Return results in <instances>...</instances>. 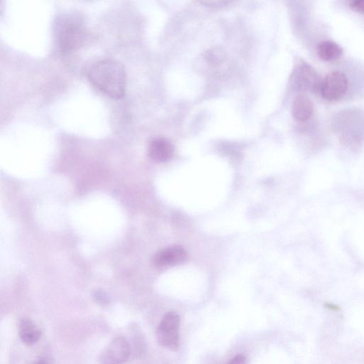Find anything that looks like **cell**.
<instances>
[{
    "label": "cell",
    "mask_w": 364,
    "mask_h": 364,
    "mask_svg": "<svg viewBox=\"0 0 364 364\" xmlns=\"http://www.w3.org/2000/svg\"><path fill=\"white\" fill-rule=\"evenodd\" d=\"M90 83L107 97L118 100L125 93L127 75L123 65L113 58L98 60L90 68Z\"/></svg>",
    "instance_id": "obj_1"
},
{
    "label": "cell",
    "mask_w": 364,
    "mask_h": 364,
    "mask_svg": "<svg viewBox=\"0 0 364 364\" xmlns=\"http://www.w3.org/2000/svg\"><path fill=\"white\" fill-rule=\"evenodd\" d=\"M55 36L59 51L67 54L84 43L87 36V31L79 16L68 14L57 20Z\"/></svg>",
    "instance_id": "obj_2"
},
{
    "label": "cell",
    "mask_w": 364,
    "mask_h": 364,
    "mask_svg": "<svg viewBox=\"0 0 364 364\" xmlns=\"http://www.w3.org/2000/svg\"><path fill=\"white\" fill-rule=\"evenodd\" d=\"M349 80L348 75L342 70L330 71L322 79L319 93L326 101H341L349 91Z\"/></svg>",
    "instance_id": "obj_3"
},
{
    "label": "cell",
    "mask_w": 364,
    "mask_h": 364,
    "mask_svg": "<svg viewBox=\"0 0 364 364\" xmlns=\"http://www.w3.org/2000/svg\"><path fill=\"white\" fill-rule=\"evenodd\" d=\"M180 317L173 311L166 313L156 330L158 343L163 347L176 350L179 345Z\"/></svg>",
    "instance_id": "obj_4"
},
{
    "label": "cell",
    "mask_w": 364,
    "mask_h": 364,
    "mask_svg": "<svg viewBox=\"0 0 364 364\" xmlns=\"http://www.w3.org/2000/svg\"><path fill=\"white\" fill-rule=\"evenodd\" d=\"M130 347L123 337H117L108 345L101 357L102 364H122L127 360Z\"/></svg>",
    "instance_id": "obj_5"
},
{
    "label": "cell",
    "mask_w": 364,
    "mask_h": 364,
    "mask_svg": "<svg viewBox=\"0 0 364 364\" xmlns=\"http://www.w3.org/2000/svg\"><path fill=\"white\" fill-rule=\"evenodd\" d=\"M186 258L185 250L181 246L173 245L158 252L153 258V264L157 268H164L180 264Z\"/></svg>",
    "instance_id": "obj_6"
},
{
    "label": "cell",
    "mask_w": 364,
    "mask_h": 364,
    "mask_svg": "<svg viewBox=\"0 0 364 364\" xmlns=\"http://www.w3.org/2000/svg\"><path fill=\"white\" fill-rule=\"evenodd\" d=\"M321 81L316 71L308 64L301 63L299 66L296 72L295 83L299 90L318 92Z\"/></svg>",
    "instance_id": "obj_7"
},
{
    "label": "cell",
    "mask_w": 364,
    "mask_h": 364,
    "mask_svg": "<svg viewBox=\"0 0 364 364\" xmlns=\"http://www.w3.org/2000/svg\"><path fill=\"white\" fill-rule=\"evenodd\" d=\"M148 154L154 161L166 162L173 156V146L168 139L164 137L154 138L149 143Z\"/></svg>",
    "instance_id": "obj_8"
},
{
    "label": "cell",
    "mask_w": 364,
    "mask_h": 364,
    "mask_svg": "<svg viewBox=\"0 0 364 364\" xmlns=\"http://www.w3.org/2000/svg\"><path fill=\"white\" fill-rule=\"evenodd\" d=\"M314 111V103L308 96L300 94L294 97L291 105V113L296 121L304 122L309 120L312 117Z\"/></svg>",
    "instance_id": "obj_9"
},
{
    "label": "cell",
    "mask_w": 364,
    "mask_h": 364,
    "mask_svg": "<svg viewBox=\"0 0 364 364\" xmlns=\"http://www.w3.org/2000/svg\"><path fill=\"white\" fill-rule=\"evenodd\" d=\"M318 56L324 61H333L339 58L342 53V48L331 40L321 41L316 46Z\"/></svg>",
    "instance_id": "obj_10"
},
{
    "label": "cell",
    "mask_w": 364,
    "mask_h": 364,
    "mask_svg": "<svg viewBox=\"0 0 364 364\" xmlns=\"http://www.w3.org/2000/svg\"><path fill=\"white\" fill-rule=\"evenodd\" d=\"M19 336L26 345L31 346L36 343L41 337V331L28 318L21 320L18 328Z\"/></svg>",
    "instance_id": "obj_11"
},
{
    "label": "cell",
    "mask_w": 364,
    "mask_h": 364,
    "mask_svg": "<svg viewBox=\"0 0 364 364\" xmlns=\"http://www.w3.org/2000/svg\"><path fill=\"white\" fill-rule=\"evenodd\" d=\"M200 3L202 4H204L205 6H210V7L218 8V7H222V6H226L228 4H230L231 2L229 1H219V0L207 1L206 0V1H200Z\"/></svg>",
    "instance_id": "obj_12"
},
{
    "label": "cell",
    "mask_w": 364,
    "mask_h": 364,
    "mask_svg": "<svg viewBox=\"0 0 364 364\" xmlns=\"http://www.w3.org/2000/svg\"><path fill=\"white\" fill-rule=\"evenodd\" d=\"M349 6L354 11L364 14V0H355L349 3Z\"/></svg>",
    "instance_id": "obj_13"
},
{
    "label": "cell",
    "mask_w": 364,
    "mask_h": 364,
    "mask_svg": "<svg viewBox=\"0 0 364 364\" xmlns=\"http://www.w3.org/2000/svg\"><path fill=\"white\" fill-rule=\"evenodd\" d=\"M227 364H246V358L243 355L239 354L235 356Z\"/></svg>",
    "instance_id": "obj_14"
},
{
    "label": "cell",
    "mask_w": 364,
    "mask_h": 364,
    "mask_svg": "<svg viewBox=\"0 0 364 364\" xmlns=\"http://www.w3.org/2000/svg\"><path fill=\"white\" fill-rule=\"evenodd\" d=\"M95 300L102 304H106L108 301V297L103 292H96L95 294Z\"/></svg>",
    "instance_id": "obj_15"
},
{
    "label": "cell",
    "mask_w": 364,
    "mask_h": 364,
    "mask_svg": "<svg viewBox=\"0 0 364 364\" xmlns=\"http://www.w3.org/2000/svg\"><path fill=\"white\" fill-rule=\"evenodd\" d=\"M35 364H47V363L45 362L44 360H39L37 363H36Z\"/></svg>",
    "instance_id": "obj_16"
}]
</instances>
